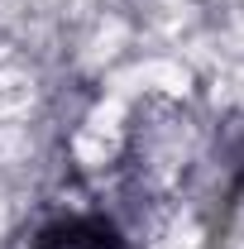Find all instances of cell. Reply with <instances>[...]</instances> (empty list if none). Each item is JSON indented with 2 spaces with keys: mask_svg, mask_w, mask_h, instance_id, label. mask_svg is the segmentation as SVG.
Segmentation results:
<instances>
[{
  "mask_svg": "<svg viewBox=\"0 0 244 249\" xmlns=\"http://www.w3.org/2000/svg\"><path fill=\"white\" fill-rule=\"evenodd\" d=\"M225 178H230V192L244 196V129L230 139V149H225Z\"/></svg>",
  "mask_w": 244,
  "mask_h": 249,
  "instance_id": "cell-2",
  "label": "cell"
},
{
  "mask_svg": "<svg viewBox=\"0 0 244 249\" xmlns=\"http://www.w3.org/2000/svg\"><path fill=\"white\" fill-rule=\"evenodd\" d=\"M29 249H129V245L105 216H72L38 230V240Z\"/></svg>",
  "mask_w": 244,
  "mask_h": 249,
  "instance_id": "cell-1",
  "label": "cell"
}]
</instances>
